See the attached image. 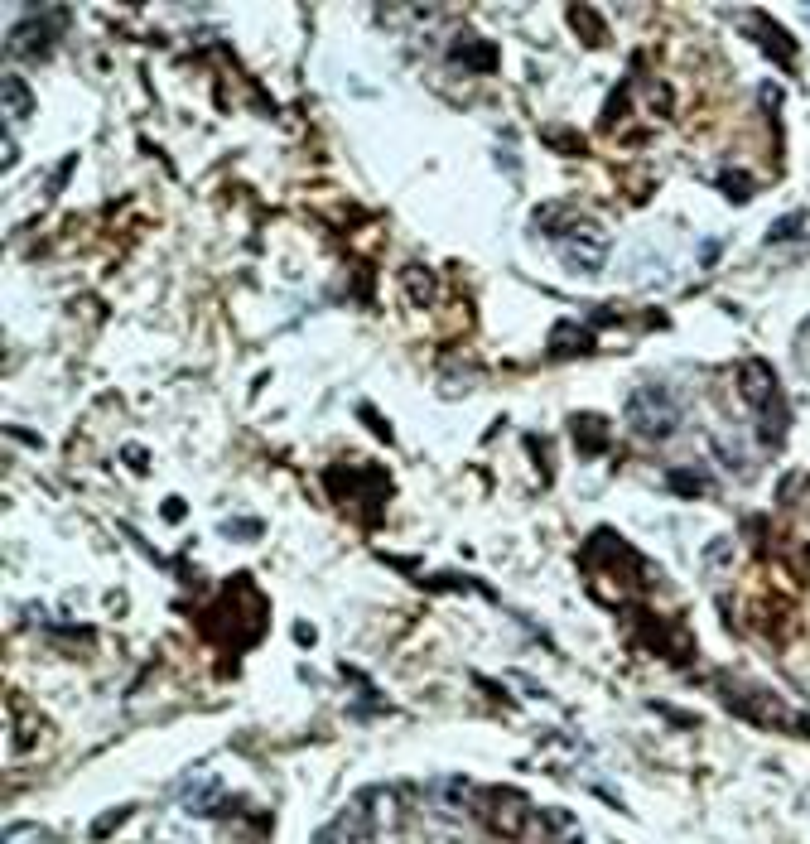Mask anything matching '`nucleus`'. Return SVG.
I'll return each mask as SVG.
<instances>
[{
  "mask_svg": "<svg viewBox=\"0 0 810 844\" xmlns=\"http://www.w3.org/2000/svg\"><path fill=\"white\" fill-rule=\"evenodd\" d=\"M738 20H748V25L757 29V44L777 49V58H782V63H791V58H796V44H791V39H782V29H777V25H767L762 15H738Z\"/></svg>",
  "mask_w": 810,
  "mask_h": 844,
  "instance_id": "nucleus-10",
  "label": "nucleus"
},
{
  "mask_svg": "<svg viewBox=\"0 0 810 844\" xmlns=\"http://www.w3.org/2000/svg\"><path fill=\"white\" fill-rule=\"evenodd\" d=\"M121 820H131V806H121V811H107V816H102V820H97V825H92V835L102 840V835H107V830H116Z\"/></svg>",
  "mask_w": 810,
  "mask_h": 844,
  "instance_id": "nucleus-17",
  "label": "nucleus"
},
{
  "mask_svg": "<svg viewBox=\"0 0 810 844\" xmlns=\"http://www.w3.org/2000/svg\"><path fill=\"white\" fill-rule=\"evenodd\" d=\"M666 483H671L675 492H685V497H704V492H709V478H704L700 468H671Z\"/></svg>",
  "mask_w": 810,
  "mask_h": 844,
  "instance_id": "nucleus-11",
  "label": "nucleus"
},
{
  "mask_svg": "<svg viewBox=\"0 0 810 844\" xmlns=\"http://www.w3.org/2000/svg\"><path fill=\"white\" fill-rule=\"evenodd\" d=\"M550 237H555V246H560V256H565V266L574 275L603 271V261H608V232H603L594 218H569L565 227H555Z\"/></svg>",
  "mask_w": 810,
  "mask_h": 844,
  "instance_id": "nucleus-2",
  "label": "nucleus"
},
{
  "mask_svg": "<svg viewBox=\"0 0 810 844\" xmlns=\"http://www.w3.org/2000/svg\"><path fill=\"white\" fill-rule=\"evenodd\" d=\"M738 391H743V401H748L753 410H767L772 401H782V396H777V372H772L767 362H757V357L743 362V372H738Z\"/></svg>",
  "mask_w": 810,
  "mask_h": 844,
  "instance_id": "nucleus-4",
  "label": "nucleus"
},
{
  "mask_svg": "<svg viewBox=\"0 0 810 844\" xmlns=\"http://www.w3.org/2000/svg\"><path fill=\"white\" fill-rule=\"evenodd\" d=\"M217 777L213 772H208V777H198V782H189V787H184V811H189V816H208V811H213V801H217Z\"/></svg>",
  "mask_w": 810,
  "mask_h": 844,
  "instance_id": "nucleus-9",
  "label": "nucleus"
},
{
  "mask_svg": "<svg viewBox=\"0 0 810 844\" xmlns=\"http://www.w3.org/2000/svg\"><path fill=\"white\" fill-rule=\"evenodd\" d=\"M430 791L439 796V801H444L439 811H454V816H459V811H463V801H468V782H459V777H449V782H434Z\"/></svg>",
  "mask_w": 810,
  "mask_h": 844,
  "instance_id": "nucleus-12",
  "label": "nucleus"
},
{
  "mask_svg": "<svg viewBox=\"0 0 810 844\" xmlns=\"http://www.w3.org/2000/svg\"><path fill=\"white\" fill-rule=\"evenodd\" d=\"M126 463L140 473V468H145V449H135V444H131V449H126Z\"/></svg>",
  "mask_w": 810,
  "mask_h": 844,
  "instance_id": "nucleus-19",
  "label": "nucleus"
},
{
  "mask_svg": "<svg viewBox=\"0 0 810 844\" xmlns=\"http://www.w3.org/2000/svg\"><path fill=\"white\" fill-rule=\"evenodd\" d=\"M574 444L584 454H598L608 444V420L603 415H574Z\"/></svg>",
  "mask_w": 810,
  "mask_h": 844,
  "instance_id": "nucleus-8",
  "label": "nucleus"
},
{
  "mask_svg": "<svg viewBox=\"0 0 810 844\" xmlns=\"http://www.w3.org/2000/svg\"><path fill=\"white\" fill-rule=\"evenodd\" d=\"M762 102H767V107H777V102H782V87H772V82H767V87H762Z\"/></svg>",
  "mask_w": 810,
  "mask_h": 844,
  "instance_id": "nucleus-21",
  "label": "nucleus"
},
{
  "mask_svg": "<svg viewBox=\"0 0 810 844\" xmlns=\"http://www.w3.org/2000/svg\"><path fill=\"white\" fill-rule=\"evenodd\" d=\"M405 290H410V300L415 304H430L434 300V275L420 271V266H405Z\"/></svg>",
  "mask_w": 810,
  "mask_h": 844,
  "instance_id": "nucleus-14",
  "label": "nucleus"
},
{
  "mask_svg": "<svg viewBox=\"0 0 810 844\" xmlns=\"http://www.w3.org/2000/svg\"><path fill=\"white\" fill-rule=\"evenodd\" d=\"M680 401H675L666 386H637L632 396H627V430L637 439H651V444H661V439H671L680 430Z\"/></svg>",
  "mask_w": 810,
  "mask_h": 844,
  "instance_id": "nucleus-1",
  "label": "nucleus"
},
{
  "mask_svg": "<svg viewBox=\"0 0 810 844\" xmlns=\"http://www.w3.org/2000/svg\"><path fill=\"white\" fill-rule=\"evenodd\" d=\"M237 531V541H256L261 536V521H227V536Z\"/></svg>",
  "mask_w": 810,
  "mask_h": 844,
  "instance_id": "nucleus-18",
  "label": "nucleus"
},
{
  "mask_svg": "<svg viewBox=\"0 0 810 844\" xmlns=\"http://www.w3.org/2000/svg\"><path fill=\"white\" fill-rule=\"evenodd\" d=\"M0 844H49V830H44V825H29V820H15V825H5Z\"/></svg>",
  "mask_w": 810,
  "mask_h": 844,
  "instance_id": "nucleus-13",
  "label": "nucleus"
},
{
  "mask_svg": "<svg viewBox=\"0 0 810 844\" xmlns=\"http://www.w3.org/2000/svg\"><path fill=\"white\" fill-rule=\"evenodd\" d=\"M791 237H801V218L791 213V218H782L772 232H767V242H791Z\"/></svg>",
  "mask_w": 810,
  "mask_h": 844,
  "instance_id": "nucleus-16",
  "label": "nucleus"
},
{
  "mask_svg": "<svg viewBox=\"0 0 810 844\" xmlns=\"http://www.w3.org/2000/svg\"><path fill=\"white\" fill-rule=\"evenodd\" d=\"M449 63L463 68V73H492V68H497V44H492V39H478V34H463V39H454V49H449Z\"/></svg>",
  "mask_w": 810,
  "mask_h": 844,
  "instance_id": "nucleus-5",
  "label": "nucleus"
},
{
  "mask_svg": "<svg viewBox=\"0 0 810 844\" xmlns=\"http://www.w3.org/2000/svg\"><path fill=\"white\" fill-rule=\"evenodd\" d=\"M540 825H545V835L550 840L545 844H579V816L574 811H565V806H540Z\"/></svg>",
  "mask_w": 810,
  "mask_h": 844,
  "instance_id": "nucleus-6",
  "label": "nucleus"
},
{
  "mask_svg": "<svg viewBox=\"0 0 810 844\" xmlns=\"http://www.w3.org/2000/svg\"><path fill=\"white\" fill-rule=\"evenodd\" d=\"M15 160H20V150H15V140L5 136V160H0V164H5V169H15Z\"/></svg>",
  "mask_w": 810,
  "mask_h": 844,
  "instance_id": "nucleus-20",
  "label": "nucleus"
},
{
  "mask_svg": "<svg viewBox=\"0 0 810 844\" xmlns=\"http://www.w3.org/2000/svg\"><path fill=\"white\" fill-rule=\"evenodd\" d=\"M0 102H5V121H10V126H20L29 111H34V97H29V87L20 73H5V78H0Z\"/></svg>",
  "mask_w": 810,
  "mask_h": 844,
  "instance_id": "nucleus-7",
  "label": "nucleus"
},
{
  "mask_svg": "<svg viewBox=\"0 0 810 844\" xmlns=\"http://www.w3.org/2000/svg\"><path fill=\"white\" fill-rule=\"evenodd\" d=\"M473 801H478V806H473L478 820H483L492 835H502V840H521L526 825H531V816H536L531 801H526L516 787H487V791H478Z\"/></svg>",
  "mask_w": 810,
  "mask_h": 844,
  "instance_id": "nucleus-3",
  "label": "nucleus"
},
{
  "mask_svg": "<svg viewBox=\"0 0 810 844\" xmlns=\"http://www.w3.org/2000/svg\"><path fill=\"white\" fill-rule=\"evenodd\" d=\"M719 189H724V198H733V203H748V198H753V179H748V174H724V179H719Z\"/></svg>",
  "mask_w": 810,
  "mask_h": 844,
  "instance_id": "nucleus-15",
  "label": "nucleus"
}]
</instances>
